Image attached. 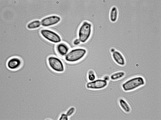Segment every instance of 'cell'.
Instances as JSON below:
<instances>
[{"label":"cell","mask_w":161,"mask_h":120,"mask_svg":"<svg viewBox=\"0 0 161 120\" xmlns=\"http://www.w3.org/2000/svg\"><path fill=\"white\" fill-rule=\"evenodd\" d=\"M144 84L145 81L143 78L138 77L127 80L122 84V87L124 91H127L133 90Z\"/></svg>","instance_id":"obj_1"},{"label":"cell","mask_w":161,"mask_h":120,"mask_svg":"<svg viewBox=\"0 0 161 120\" xmlns=\"http://www.w3.org/2000/svg\"><path fill=\"white\" fill-rule=\"evenodd\" d=\"M86 53V50L82 48L73 49L66 55L65 59L67 61L73 62L77 61L83 58Z\"/></svg>","instance_id":"obj_2"},{"label":"cell","mask_w":161,"mask_h":120,"mask_svg":"<svg viewBox=\"0 0 161 120\" xmlns=\"http://www.w3.org/2000/svg\"><path fill=\"white\" fill-rule=\"evenodd\" d=\"M91 25L90 23L85 21L80 26L78 31V39L80 42L85 43L88 39L91 32Z\"/></svg>","instance_id":"obj_3"},{"label":"cell","mask_w":161,"mask_h":120,"mask_svg":"<svg viewBox=\"0 0 161 120\" xmlns=\"http://www.w3.org/2000/svg\"><path fill=\"white\" fill-rule=\"evenodd\" d=\"M40 33L44 38L52 43H57L61 41L60 36L58 34L50 30L42 29L41 30Z\"/></svg>","instance_id":"obj_4"},{"label":"cell","mask_w":161,"mask_h":120,"mask_svg":"<svg viewBox=\"0 0 161 120\" xmlns=\"http://www.w3.org/2000/svg\"><path fill=\"white\" fill-rule=\"evenodd\" d=\"M48 63L51 69L57 72H61L64 70V67L62 61L58 58L50 57L48 59Z\"/></svg>","instance_id":"obj_5"},{"label":"cell","mask_w":161,"mask_h":120,"mask_svg":"<svg viewBox=\"0 0 161 120\" xmlns=\"http://www.w3.org/2000/svg\"><path fill=\"white\" fill-rule=\"evenodd\" d=\"M107 85V82L106 80L98 79L87 83L86 87L88 89H100L104 88Z\"/></svg>","instance_id":"obj_6"},{"label":"cell","mask_w":161,"mask_h":120,"mask_svg":"<svg viewBox=\"0 0 161 120\" xmlns=\"http://www.w3.org/2000/svg\"><path fill=\"white\" fill-rule=\"evenodd\" d=\"M60 20V18L58 16H51L43 19L41 20V24L43 27H49L57 23Z\"/></svg>","instance_id":"obj_7"},{"label":"cell","mask_w":161,"mask_h":120,"mask_svg":"<svg viewBox=\"0 0 161 120\" xmlns=\"http://www.w3.org/2000/svg\"><path fill=\"white\" fill-rule=\"evenodd\" d=\"M20 60L17 58H13L9 59L7 62V65L8 68L10 69H15L20 66Z\"/></svg>","instance_id":"obj_8"},{"label":"cell","mask_w":161,"mask_h":120,"mask_svg":"<svg viewBox=\"0 0 161 120\" xmlns=\"http://www.w3.org/2000/svg\"><path fill=\"white\" fill-rule=\"evenodd\" d=\"M113 58L118 65L123 66L125 65L124 59L121 54L118 51H114L112 54Z\"/></svg>","instance_id":"obj_9"},{"label":"cell","mask_w":161,"mask_h":120,"mask_svg":"<svg viewBox=\"0 0 161 120\" xmlns=\"http://www.w3.org/2000/svg\"><path fill=\"white\" fill-rule=\"evenodd\" d=\"M57 50L58 53L61 55H66L69 50L68 47L65 44L61 43L58 44L57 47Z\"/></svg>","instance_id":"obj_10"},{"label":"cell","mask_w":161,"mask_h":120,"mask_svg":"<svg viewBox=\"0 0 161 120\" xmlns=\"http://www.w3.org/2000/svg\"><path fill=\"white\" fill-rule=\"evenodd\" d=\"M118 12L117 8L114 7L111 9L110 13V19L111 21L115 22L117 19Z\"/></svg>","instance_id":"obj_11"},{"label":"cell","mask_w":161,"mask_h":120,"mask_svg":"<svg viewBox=\"0 0 161 120\" xmlns=\"http://www.w3.org/2000/svg\"><path fill=\"white\" fill-rule=\"evenodd\" d=\"M119 104L122 109L126 112L129 113L131 109L129 106L124 100L120 99Z\"/></svg>","instance_id":"obj_12"},{"label":"cell","mask_w":161,"mask_h":120,"mask_svg":"<svg viewBox=\"0 0 161 120\" xmlns=\"http://www.w3.org/2000/svg\"><path fill=\"white\" fill-rule=\"evenodd\" d=\"M41 22L39 20H36L29 23L27 25V27L29 29H34L39 27Z\"/></svg>","instance_id":"obj_13"},{"label":"cell","mask_w":161,"mask_h":120,"mask_svg":"<svg viewBox=\"0 0 161 120\" xmlns=\"http://www.w3.org/2000/svg\"><path fill=\"white\" fill-rule=\"evenodd\" d=\"M125 75V73L122 71H120L112 74L110 76V79L112 80H116L121 78Z\"/></svg>","instance_id":"obj_14"},{"label":"cell","mask_w":161,"mask_h":120,"mask_svg":"<svg viewBox=\"0 0 161 120\" xmlns=\"http://www.w3.org/2000/svg\"><path fill=\"white\" fill-rule=\"evenodd\" d=\"M95 79V76L93 71H89V73L88 79L91 81H93Z\"/></svg>","instance_id":"obj_15"},{"label":"cell","mask_w":161,"mask_h":120,"mask_svg":"<svg viewBox=\"0 0 161 120\" xmlns=\"http://www.w3.org/2000/svg\"><path fill=\"white\" fill-rule=\"evenodd\" d=\"M75 109L74 107H72L70 108L67 111L66 114L68 116H71L75 112Z\"/></svg>","instance_id":"obj_16"},{"label":"cell","mask_w":161,"mask_h":120,"mask_svg":"<svg viewBox=\"0 0 161 120\" xmlns=\"http://www.w3.org/2000/svg\"><path fill=\"white\" fill-rule=\"evenodd\" d=\"M68 116L66 114L63 113L62 114L60 118V120H68Z\"/></svg>","instance_id":"obj_17"},{"label":"cell","mask_w":161,"mask_h":120,"mask_svg":"<svg viewBox=\"0 0 161 120\" xmlns=\"http://www.w3.org/2000/svg\"><path fill=\"white\" fill-rule=\"evenodd\" d=\"M80 41L78 39H76L74 40L73 43L74 45H77L80 44Z\"/></svg>","instance_id":"obj_18"}]
</instances>
